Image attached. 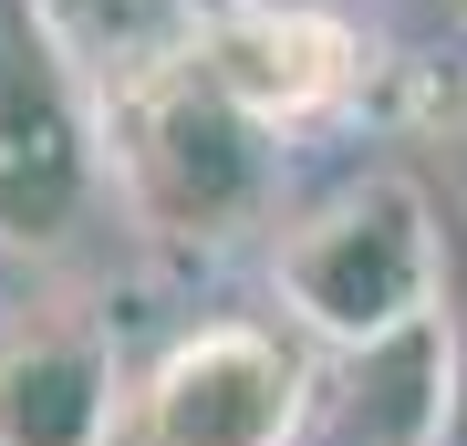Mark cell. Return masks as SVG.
Here are the masks:
<instances>
[{"mask_svg": "<svg viewBox=\"0 0 467 446\" xmlns=\"http://www.w3.org/2000/svg\"><path fill=\"white\" fill-rule=\"evenodd\" d=\"M281 146L250 104L218 83V63L187 32L177 52L104 83V166L135 229L167 249H239L281 208Z\"/></svg>", "mask_w": 467, "mask_h": 446, "instance_id": "1", "label": "cell"}, {"mask_svg": "<svg viewBox=\"0 0 467 446\" xmlns=\"http://www.w3.org/2000/svg\"><path fill=\"white\" fill-rule=\"evenodd\" d=\"M270 281L291 301V332L322 353H364L395 332L436 322V281H447V218L416 177L374 166V177L333 187L322 208H301L281 249H270Z\"/></svg>", "mask_w": 467, "mask_h": 446, "instance_id": "2", "label": "cell"}, {"mask_svg": "<svg viewBox=\"0 0 467 446\" xmlns=\"http://www.w3.org/2000/svg\"><path fill=\"white\" fill-rule=\"evenodd\" d=\"M104 187V83L42 0H0V249H73L94 229Z\"/></svg>", "mask_w": 467, "mask_h": 446, "instance_id": "3", "label": "cell"}, {"mask_svg": "<svg viewBox=\"0 0 467 446\" xmlns=\"http://www.w3.org/2000/svg\"><path fill=\"white\" fill-rule=\"evenodd\" d=\"M312 343L270 322H198L125 384L115 446H301L312 426Z\"/></svg>", "mask_w": 467, "mask_h": 446, "instance_id": "4", "label": "cell"}, {"mask_svg": "<svg viewBox=\"0 0 467 446\" xmlns=\"http://www.w3.org/2000/svg\"><path fill=\"white\" fill-rule=\"evenodd\" d=\"M198 52L218 63L239 104L270 135H312L364 94V21L353 11H301V0H208Z\"/></svg>", "mask_w": 467, "mask_h": 446, "instance_id": "5", "label": "cell"}, {"mask_svg": "<svg viewBox=\"0 0 467 446\" xmlns=\"http://www.w3.org/2000/svg\"><path fill=\"white\" fill-rule=\"evenodd\" d=\"M125 353L94 322L0 332V446H115L125 436Z\"/></svg>", "mask_w": 467, "mask_h": 446, "instance_id": "6", "label": "cell"}, {"mask_svg": "<svg viewBox=\"0 0 467 446\" xmlns=\"http://www.w3.org/2000/svg\"><path fill=\"white\" fill-rule=\"evenodd\" d=\"M301 446H447V332L416 322L395 343L333 353Z\"/></svg>", "mask_w": 467, "mask_h": 446, "instance_id": "7", "label": "cell"}, {"mask_svg": "<svg viewBox=\"0 0 467 446\" xmlns=\"http://www.w3.org/2000/svg\"><path fill=\"white\" fill-rule=\"evenodd\" d=\"M42 21L94 63V83H115L198 32V0H42Z\"/></svg>", "mask_w": 467, "mask_h": 446, "instance_id": "8", "label": "cell"}, {"mask_svg": "<svg viewBox=\"0 0 467 446\" xmlns=\"http://www.w3.org/2000/svg\"><path fill=\"white\" fill-rule=\"evenodd\" d=\"M436 332H447V446H467V218H447V281H436Z\"/></svg>", "mask_w": 467, "mask_h": 446, "instance_id": "9", "label": "cell"}, {"mask_svg": "<svg viewBox=\"0 0 467 446\" xmlns=\"http://www.w3.org/2000/svg\"><path fill=\"white\" fill-rule=\"evenodd\" d=\"M198 11H208V0H198Z\"/></svg>", "mask_w": 467, "mask_h": 446, "instance_id": "10", "label": "cell"}]
</instances>
